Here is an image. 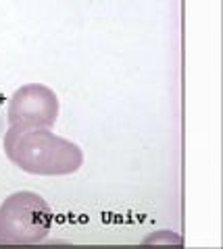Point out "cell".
<instances>
[{"instance_id":"cell-3","label":"cell","mask_w":223,"mask_h":249,"mask_svg":"<svg viewBox=\"0 0 223 249\" xmlns=\"http://www.w3.org/2000/svg\"><path fill=\"white\" fill-rule=\"evenodd\" d=\"M59 96L48 85L27 83L11 96L9 108H6V123L9 127L52 129L59 119Z\"/></svg>"},{"instance_id":"cell-4","label":"cell","mask_w":223,"mask_h":249,"mask_svg":"<svg viewBox=\"0 0 223 249\" xmlns=\"http://www.w3.org/2000/svg\"><path fill=\"white\" fill-rule=\"evenodd\" d=\"M163 241H167V243H183L182 237L178 235H173V232H169V231H163L161 235H150L148 239H146V243H163Z\"/></svg>"},{"instance_id":"cell-2","label":"cell","mask_w":223,"mask_h":249,"mask_svg":"<svg viewBox=\"0 0 223 249\" xmlns=\"http://www.w3.org/2000/svg\"><path fill=\"white\" fill-rule=\"evenodd\" d=\"M52 208L40 193L17 191L0 204V245H34L48 237Z\"/></svg>"},{"instance_id":"cell-1","label":"cell","mask_w":223,"mask_h":249,"mask_svg":"<svg viewBox=\"0 0 223 249\" xmlns=\"http://www.w3.org/2000/svg\"><path fill=\"white\" fill-rule=\"evenodd\" d=\"M2 145L6 158L15 166L38 177L73 175L83 164L81 147L50 129L9 127Z\"/></svg>"}]
</instances>
